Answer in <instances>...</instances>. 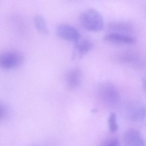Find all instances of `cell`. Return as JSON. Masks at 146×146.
I'll list each match as a JSON object with an SVG mask.
<instances>
[{
    "label": "cell",
    "mask_w": 146,
    "mask_h": 146,
    "mask_svg": "<svg viewBox=\"0 0 146 146\" xmlns=\"http://www.w3.org/2000/svg\"><path fill=\"white\" fill-rule=\"evenodd\" d=\"M72 60L80 58L91 51L94 47L93 42L88 39L81 38L74 42Z\"/></svg>",
    "instance_id": "obj_5"
},
{
    "label": "cell",
    "mask_w": 146,
    "mask_h": 146,
    "mask_svg": "<svg viewBox=\"0 0 146 146\" xmlns=\"http://www.w3.org/2000/svg\"><path fill=\"white\" fill-rule=\"evenodd\" d=\"M108 125L110 132L114 133L118 129V125L117 123V115L116 113H111L108 119Z\"/></svg>",
    "instance_id": "obj_12"
},
{
    "label": "cell",
    "mask_w": 146,
    "mask_h": 146,
    "mask_svg": "<svg viewBox=\"0 0 146 146\" xmlns=\"http://www.w3.org/2000/svg\"><path fill=\"white\" fill-rule=\"evenodd\" d=\"M123 142L126 146H144L145 142L139 131L135 129H129L125 132Z\"/></svg>",
    "instance_id": "obj_7"
},
{
    "label": "cell",
    "mask_w": 146,
    "mask_h": 146,
    "mask_svg": "<svg viewBox=\"0 0 146 146\" xmlns=\"http://www.w3.org/2000/svg\"><path fill=\"white\" fill-rule=\"evenodd\" d=\"M129 111L131 119L135 121H142L146 115V106L137 105L131 108Z\"/></svg>",
    "instance_id": "obj_10"
},
{
    "label": "cell",
    "mask_w": 146,
    "mask_h": 146,
    "mask_svg": "<svg viewBox=\"0 0 146 146\" xmlns=\"http://www.w3.org/2000/svg\"><path fill=\"white\" fill-rule=\"evenodd\" d=\"M119 141L117 137H112L106 140L103 142V145L105 146H119Z\"/></svg>",
    "instance_id": "obj_13"
},
{
    "label": "cell",
    "mask_w": 146,
    "mask_h": 146,
    "mask_svg": "<svg viewBox=\"0 0 146 146\" xmlns=\"http://www.w3.org/2000/svg\"><path fill=\"white\" fill-rule=\"evenodd\" d=\"M58 36L63 40L75 42L81 38V35L77 29L69 25L63 24L57 28Z\"/></svg>",
    "instance_id": "obj_4"
},
{
    "label": "cell",
    "mask_w": 146,
    "mask_h": 146,
    "mask_svg": "<svg viewBox=\"0 0 146 146\" xmlns=\"http://www.w3.org/2000/svg\"><path fill=\"white\" fill-rule=\"evenodd\" d=\"M8 111L5 105H1V120H4L7 117Z\"/></svg>",
    "instance_id": "obj_14"
},
{
    "label": "cell",
    "mask_w": 146,
    "mask_h": 146,
    "mask_svg": "<svg viewBox=\"0 0 146 146\" xmlns=\"http://www.w3.org/2000/svg\"><path fill=\"white\" fill-rule=\"evenodd\" d=\"M23 54L17 51H9L2 53L0 57V65L2 69L11 70L19 67L23 61Z\"/></svg>",
    "instance_id": "obj_3"
},
{
    "label": "cell",
    "mask_w": 146,
    "mask_h": 146,
    "mask_svg": "<svg viewBox=\"0 0 146 146\" xmlns=\"http://www.w3.org/2000/svg\"><path fill=\"white\" fill-rule=\"evenodd\" d=\"M108 29L114 33L129 34L134 32V28L133 25L127 22H113L109 24Z\"/></svg>",
    "instance_id": "obj_9"
},
{
    "label": "cell",
    "mask_w": 146,
    "mask_h": 146,
    "mask_svg": "<svg viewBox=\"0 0 146 146\" xmlns=\"http://www.w3.org/2000/svg\"><path fill=\"white\" fill-rule=\"evenodd\" d=\"M103 40L109 43L132 45L135 43L136 39L130 35L111 32L104 36Z\"/></svg>",
    "instance_id": "obj_6"
},
{
    "label": "cell",
    "mask_w": 146,
    "mask_h": 146,
    "mask_svg": "<svg viewBox=\"0 0 146 146\" xmlns=\"http://www.w3.org/2000/svg\"><path fill=\"white\" fill-rule=\"evenodd\" d=\"M34 24L37 31L43 35H48L49 31L45 19L40 15H36L34 18Z\"/></svg>",
    "instance_id": "obj_11"
},
{
    "label": "cell",
    "mask_w": 146,
    "mask_h": 146,
    "mask_svg": "<svg viewBox=\"0 0 146 146\" xmlns=\"http://www.w3.org/2000/svg\"><path fill=\"white\" fill-rule=\"evenodd\" d=\"M99 98L106 106L115 107L119 104L120 96L115 87L111 84L104 83L98 90Z\"/></svg>",
    "instance_id": "obj_2"
},
{
    "label": "cell",
    "mask_w": 146,
    "mask_h": 146,
    "mask_svg": "<svg viewBox=\"0 0 146 146\" xmlns=\"http://www.w3.org/2000/svg\"><path fill=\"white\" fill-rule=\"evenodd\" d=\"M79 21L85 29L92 32H97L104 28V19L98 11L88 9L81 13Z\"/></svg>",
    "instance_id": "obj_1"
},
{
    "label": "cell",
    "mask_w": 146,
    "mask_h": 146,
    "mask_svg": "<svg viewBox=\"0 0 146 146\" xmlns=\"http://www.w3.org/2000/svg\"><path fill=\"white\" fill-rule=\"evenodd\" d=\"M142 85L143 89L146 92V74L142 79Z\"/></svg>",
    "instance_id": "obj_15"
},
{
    "label": "cell",
    "mask_w": 146,
    "mask_h": 146,
    "mask_svg": "<svg viewBox=\"0 0 146 146\" xmlns=\"http://www.w3.org/2000/svg\"><path fill=\"white\" fill-rule=\"evenodd\" d=\"M82 74L81 70L78 68L73 69L66 74V86L70 90H74L78 88L82 83Z\"/></svg>",
    "instance_id": "obj_8"
}]
</instances>
